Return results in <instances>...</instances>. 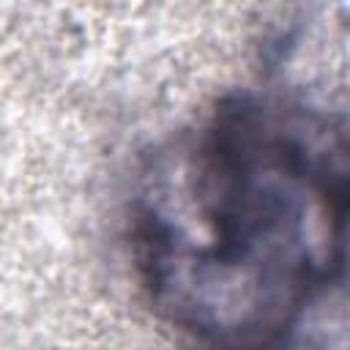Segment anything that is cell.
Wrapping results in <instances>:
<instances>
[{
  "instance_id": "cell-1",
  "label": "cell",
  "mask_w": 350,
  "mask_h": 350,
  "mask_svg": "<svg viewBox=\"0 0 350 350\" xmlns=\"http://www.w3.org/2000/svg\"><path fill=\"white\" fill-rule=\"evenodd\" d=\"M345 227V115L257 90L161 142L129 202L139 287L202 350H282L342 276Z\"/></svg>"
}]
</instances>
